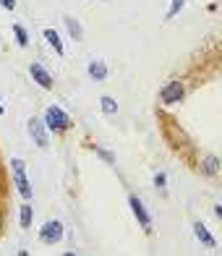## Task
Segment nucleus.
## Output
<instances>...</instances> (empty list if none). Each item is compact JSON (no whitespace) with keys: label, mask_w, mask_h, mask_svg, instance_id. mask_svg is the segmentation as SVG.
Listing matches in <instances>:
<instances>
[{"label":"nucleus","mask_w":222,"mask_h":256,"mask_svg":"<svg viewBox=\"0 0 222 256\" xmlns=\"http://www.w3.org/2000/svg\"><path fill=\"white\" fill-rule=\"evenodd\" d=\"M32 214H34V209H32V204H21V212H18V222H21V228H32Z\"/></svg>","instance_id":"obj_14"},{"label":"nucleus","mask_w":222,"mask_h":256,"mask_svg":"<svg viewBox=\"0 0 222 256\" xmlns=\"http://www.w3.org/2000/svg\"><path fill=\"white\" fill-rule=\"evenodd\" d=\"M29 136L34 138V144L37 146H48L50 144V136H48V126H44L42 120H37V118H32L29 120Z\"/></svg>","instance_id":"obj_5"},{"label":"nucleus","mask_w":222,"mask_h":256,"mask_svg":"<svg viewBox=\"0 0 222 256\" xmlns=\"http://www.w3.org/2000/svg\"><path fill=\"white\" fill-rule=\"evenodd\" d=\"M42 123L48 126L50 131H58V134H60V131H68V128L74 126V120L68 118V115H66L60 108H55V104H50V108L44 110V120H42Z\"/></svg>","instance_id":"obj_1"},{"label":"nucleus","mask_w":222,"mask_h":256,"mask_svg":"<svg viewBox=\"0 0 222 256\" xmlns=\"http://www.w3.org/2000/svg\"><path fill=\"white\" fill-rule=\"evenodd\" d=\"M97 154H100L102 160H108V162H110V165H112V162H115V157H112V154L108 152V149H100V146H97Z\"/></svg>","instance_id":"obj_17"},{"label":"nucleus","mask_w":222,"mask_h":256,"mask_svg":"<svg viewBox=\"0 0 222 256\" xmlns=\"http://www.w3.org/2000/svg\"><path fill=\"white\" fill-rule=\"evenodd\" d=\"M100 108H102L104 115H115V112H118V102H115L110 94H102L100 97Z\"/></svg>","instance_id":"obj_12"},{"label":"nucleus","mask_w":222,"mask_h":256,"mask_svg":"<svg viewBox=\"0 0 222 256\" xmlns=\"http://www.w3.org/2000/svg\"><path fill=\"white\" fill-rule=\"evenodd\" d=\"M63 21H66V26H68V32H71V37H74L76 42H78V40H84V29H81L78 21H74L71 16H66Z\"/></svg>","instance_id":"obj_13"},{"label":"nucleus","mask_w":222,"mask_h":256,"mask_svg":"<svg viewBox=\"0 0 222 256\" xmlns=\"http://www.w3.org/2000/svg\"><path fill=\"white\" fill-rule=\"evenodd\" d=\"M86 74H89L92 81H104L108 78V66H104L102 60H92L89 68H86Z\"/></svg>","instance_id":"obj_9"},{"label":"nucleus","mask_w":222,"mask_h":256,"mask_svg":"<svg viewBox=\"0 0 222 256\" xmlns=\"http://www.w3.org/2000/svg\"><path fill=\"white\" fill-rule=\"evenodd\" d=\"M128 204H131V212H134V217L138 220V225H142L146 232H152V217H149V212L144 209L142 199H138V196H131V199H128Z\"/></svg>","instance_id":"obj_6"},{"label":"nucleus","mask_w":222,"mask_h":256,"mask_svg":"<svg viewBox=\"0 0 222 256\" xmlns=\"http://www.w3.org/2000/svg\"><path fill=\"white\" fill-rule=\"evenodd\" d=\"M42 34H44V40H48V44H50V48H52V50H55L58 55H60V58H63V55H66V50H63V42H60V34H58L55 29H44Z\"/></svg>","instance_id":"obj_10"},{"label":"nucleus","mask_w":222,"mask_h":256,"mask_svg":"<svg viewBox=\"0 0 222 256\" xmlns=\"http://www.w3.org/2000/svg\"><path fill=\"white\" fill-rule=\"evenodd\" d=\"M14 180H16V188L24 199H32V186L26 180V168H24V160H14Z\"/></svg>","instance_id":"obj_3"},{"label":"nucleus","mask_w":222,"mask_h":256,"mask_svg":"<svg viewBox=\"0 0 222 256\" xmlns=\"http://www.w3.org/2000/svg\"><path fill=\"white\" fill-rule=\"evenodd\" d=\"M220 172V160L214 157V154H206L204 160H202V176H206V178H214Z\"/></svg>","instance_id":"obj_8"},{"label":"nucleus","mask_w":222,"mask_h":256,"mask_svg":"<svg viewBox=\"0 0 222 256\" xmlns=\"http://www.w3.org/2000/svg\"><path fill=\"white\" fill-rule=\"evenodd\" d=\"M29 74H32V78L37 81L42 89H52V76H50V71L42 63H32L29 66Z\"/></svg>","instance_id":"obj_7"},{"label":"nucleus","mask_w":222,"mask_h":256,"mask_svg":"<svg viewBox=\"0 0 222 256\" xmlns=\"http://www.w3.org/2000/svg\"><path fill=\"white\" fill-rule=\"evenodd\" d=\"M14 34H16V44H18V48H26V44H29V37H26V29L21 26V24H16V26H14Z\"/></svg>","instance_id":"obj_15"},{"label":"nucleus","mask_w":222,"mask_h":256,"mask_svg":"<svg viewBox=\"0 0 222 256\" xmlns=\"http://www.w3.org/2000/svg\"><path fill=\"white\" fill-rule=\"evenodd\" d=\"M183 3H186V0H172V6H170V10H168V18H172L175 14H178V10L183 8Z\"/></svg>","instance_id":"obj_16"},{"label":"nucleus","mask_w":222,"mask_h":256,"mask_svg":"<svg viewBox=\"0 0 222 256\" xmlns=\"http://www.w3.org/2000/svg\"><path fill=\"white\" fill-rule=\"evenodd\" d=\"M3 112H6V110H3V104H0V115H3Z\"/></svg>","instance_id":"obj_20"},{"label":"nucleus","mask_w":222,"mask_h":256,"mask_svg":"<svg viewBox=\"0 0 222 256\" xmlns=\"http://www.w3.org/2000/svg\"><path fill=\"white\" fill-rule=\"evenodd\" d=\"M165 172H157V176H154V186H157V188H165Z\"/></svg>","instance_id":"obj_18"},{"label":"nucleus","mask_w":222,"mask_h":256,"mask_svg":"<svg viewBox=\"0 0 222 256\" xmlns=\"http://www.w3.org/2000/svg\"><path fill=\"white\" fill-rule=\"evenodd\" d=\"M60 238H63V225L58 222V220H50V222H44L40 228V240L48 243V246H55Z\"/></svg>","instance_id":"obj_4"},{"label":"nucleus","mask_w":222,"mask_h":256,"mask_svg":"<svg viewBox=\"0 0 222 256\" xmlns=\"http://www.w3.org/2000/svg\"><path fill=\"white\" fill-rule=\"evenodd\" d=\"M0 6H3L6 10H14L16 8V0H0Z\"/></svg>","instance_id":"obj_19"},{"label":"nucleus","mask_w":222,"mask_h":256,"mask_svg":"<svg viewBox=\"0 0 222 256\" xmlns=\"http://www.w3.org/2000/svg\"><path fill=\"white\" fill-rule=\"evenodd\" d=\"M186 97V86H183V81L180 78H172V81H168L165 86H162V92H160V100H162V104H178L180 100Z\"/></svg>","instance_id":"obj_2"},{"label":"nucleus","mask_w":222,"mask_h":256,"mask_svg":"<svg viewBox=\"0 0 222 256\" xmlns=\"http://www.w3.org/2000/svg\"><path fill=\"white\" fill-rule=\"evenodd\" d=\"M194 236H196L198 240H202L204 246H209V248H214V246H217V240H214L212 236H209V230H206L202 222H196V225H194Z\"/></svg>","instance_id":"obj_11"}]
</instances>
